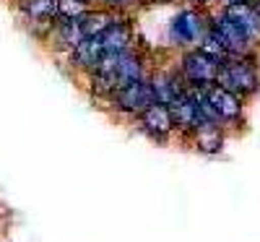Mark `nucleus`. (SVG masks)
Wrapping results in <instances>:
<instances>
[{"instance_id":"1","label":"nucleus","mask_w":260,"mask_h":242,"mask_svg":"<svg viewBox=\"0 0 260 242\" xmlns=\"http://www.w3.org/2000/svg\"><path fill=\"white\" fill-rule=\"evenodd\" d=\"M216 83L224 86V89H229V92H234L237 97H252L260 89V76H257L255 65L247 57L232 55L229 60H224L219 65Z\"/></svg>"},{"instance_id":"2","label":"nucleus","mask_w":260,"mask_h":242,"mask_svg":"<svg viewBox=\"0 0 260 242\" xmlns=\"http://www.w3.org/2000/svg\"><path fill=\"white\" fill-rule=\"evenodd\" d=\"M211 32V21L206 13L195 11V8H185L180 11L175 18L169 21V39L180 47H187V45H195L198 47L203 37Z\"/></svg>"},{"instance_id":"3","label":"nucleus","mask_w":260,"mask_h":242,"mask_svg":"<svg viewBox=\"0 0 260 242\" xmlns=\"http://www.w3.org/2000/svg\"><path fill=\"white\" fill-rule=\"evenodd\" d=\"M219 60H213L208 55H203L198 47L190 50L185 57H182V78L198 89L208 92L211 86L216 83V76H219Z\"/></svg>"},{"instance_id":"4","label":"nucleus","mask_w":260,"mask_h":242,"mask_svg":"<svg viewBox=\"0 0 260 242\" xmlns=\"http://www.w3.org/2000/svg\"><path fill=\"white\" fill-rule=\"evenodd\" d=\"M112 97H115V107L122 109V112H130V115H141L143 109L156 104L154 89H151V78H146V76L130 81L127 86H122V89Z\"/></svg>"},{"instance_id":"5","label":"nucleus","mask_w":260,"mask_h":242,"mask_svg":"<svg viewBox=\"0 0 260 242\" xmlns=\"http://www.w3.org/2000/svg\"><path fill=\"white\" fill-rule=\"evenodd\" d=\"M211 26L219 32V37L224 39V45H226V50H229V55H237V57H245L247 52H250V47H252V42H250V37L234 24V21L226 16V13H221V16H216L213 21H211Z\"/></svg>"},{"instance_id":"6","label":"nucleus","mask_w":260,"mask_h":242,"mask_svg":"<svg viewBox=\"0 0 260 242\" xmlns=\"http://www.w3.org/2000/svg\"><path fill=\"white\" fill-rule=\"evenodd\" d=\"M141 128L154 138V141H167V136L175 130V120H172V112L167 104H151L148 109L141 112Z\"/></svg>"},{"instance_id":"7","label":"nucleus","mask_w":260,"mask_h":242,"mask_svg":"<svg viewBox=\"0 0 260 242\" xmlns=\"http://www.w3.org/2000/svg\"><path fill=\"white\" fill-rule=\"evenodd\" d=\"M206 97L216 107V112H219L221 123H237V120L242 117V99L237 97L234 92L224 89V86H219V83H213L211 89L206 92Z\"/></svg>"},{"instance_id":"8","label":"nucleus","mask_w":260,"mask_h":242,"mask_svg":"<svg viewBox=\"0 0 260 242\" xmlns=\"http://www.w3.org/2000/svg\"><path fill=\"white\" fill-rule=\"evenodd\" d=\"M237 26H240L247 37H250V42L252 45H257L260 42V16H257V11L252 8V3H240V6H226V11H224Z\"/></svg>"},{"instance_id":"9","label":"nucleus","mask_w":260,"mask_h":242,"mask_svg":"<svg viewBox=\"0 0 260 242\" xmlns=\"http://www.w3.org/2000/svg\"><path fill=\"white\" fill-rule=\"evenodd\" d=\"M99 37H102L104 52H127L130 42H133V29H130L125 18H120V21H112Z\"/></svg>"},{"instance_id":"10","label":"nucleus","mask_w":260,"mask_h":242,"mask_svg":"<svg viewBox=\"0 0 260 242\" xmlns=\"http://www.w3.org/2000/svg\"><path fill=\"white\" fill-rule=\"evenodd\" d=\"M151 89H154V97L159 104H172L175 99L185 97V89H187V81H177L175 76H167V73H159L151 78Z\"/></svg>"},{"instance_id":"11","label":"nucleus","mask_w":260,"mask_h":242,"mask_svg":"<svg viewBox=\"0 0 260 242\" xmlns=\"http://www.w3.org/2000/svg\"><path fill=\"white\" fill-rule=\"evenodd\" d=\"M102 55H104L102 37H86L81 45L71 52V57H73V63L78 65V68H89V71L96 68V63L102 60Z\"/></svg>"},{"instance_id":"12","label":"nucleus","mask_w":260,"mask_h":242,"mask_svg":"<svg viewBox=\"0 0 260 242\" xmlns=\"http://www.w3.org/2000/svg\"><path fill=\"white\" fill-rule=\"evenodd\" d=\"M55 37H57V45L65 47V50H71V52L86 39L83 26H81L78 18H57L55 21Z\"/></svg>"},{"instance_id":"13","label":"nucleus","mask_w":260,"mask_h":242,"mask_svg":"<svg viewBox=\"0 0 260 242\" xmlns=\"http://www.w3.org/2000/svg\"><path fill=\"white\" fill-rule=\"evenodd\" d=\"M169 112H172V120H175V128L180 130H198V112H195V102L185 94L180 99H175L169 104Z\"/></svg>"},{"instance_id":"14","label":"nucleus","mask_w":260,"mask_h":242,"mask_svg":"<svg viewBox=\"0 0 260 242\" xmlns=\"http://www.w3.org/2000/svg\"><path fill=\"white\" fill-rule=\"evenodd\" d=\"M221 143H224V136H221V130L216 125H206V128L195 130V146H198L203 154L221 151Z\"/></svg>"},{"instance_id":"15","label":"nucleus","mask_w":260,"mask_h":242,"mask_svg":"<svg viewBox=\"0 0 260 242\" xmlns=\"http://www.w3.org/2000/svg\"><path fill=\"white\" fill-rule=\"evenodd\" d=\"M24 11L31 21H55L57 18V0H24Z\"/></svg>"},{"instance_id":"16","label":"nucleus","mask_w":260,"mask_h":242,"mask_svg":"<svg viewBox=\"0 0 260 242\" xmlns=\"http://www.w3.org/2000/svg\"><path fill=\"white\" fill-rule=\"evenodd\" d=\"M78 21H81L86 37H99L115 21V16L112 13H104V11H89V13H83Z\"/></svg>"},{"instance_id":"17","label":"nucleus","mask_w":260,"mask_h":242,"mask_svg":"<svg viewBox=\"0 0 260 242\" xmlns=\"http://www.w3.org/2000/svg\"><path fill=\"white\" fill-rule=\"evenodd\" d=\"M198 50H201L203 55L213 57V60H219V63H224V60H229V57H232V55H229V50H226V45H224V39L219 37V32H216L213 26H211V32L203 37V42L198 45Z\"/></svg>"},{"instance_id":"18","label":"nucleus","mask_w":260,"mask_h":242,"mask_svg":"<svg viewBox=\"0 0 260 242\" xmlns=\"http://www.w3.org/2000/svg\"><path fill=\"white\" fill-rule=\"evenodd\" d=\"M89 11L91 8L86 0H57V18H81Z\"/></svg>"},{"instance_id":"19","label":"nucleus","mask_w":260,"mask_h":242,"mask_svg":"<svg viewBox=\"0 0 260 242\" xmlns=\"http://www.w3.org/2000/svg\"><path fill=\"white\" fill-rule=\"evenodd\" d=\"M107 3H110V6H115V8H122V6H130L133 0H107Z\"/></svg>"},{"instance_id":"20","label":"nucleus","mask_w":260,"mask_h":242,"mask_svg":"<svg viewBox=\"0 0 260 242\" xmlns=\"http://www.w3.org/2000/svg\"><path fill=\"white\" fill-rule=\"evenodd\" d=\"M240 3H252V0H226V6H240Z\"/></svg>"},{"instance_id":"21","label":"nucleus","mask_w":260,"mask_h":242,"mask_svg":"<svg viewBox=\"0 0 260 242\" xmlns=\"http://www.w3.org/2000/svg\"><path fill=\"white\" fill-rule=\"evenodd\" d=\"M252 8L257 11V16H260V0H252Z\"/></svg>"},{"instance_id":"22","label":"nucleus","mask_w":260,"mask_h":242,"mask_svg":"<svg viewBox=\"0 0 260 242\" xmlns=\"http://www.w3.org/2000/svg\"><path fill=\"white\" fill-rule=\"evenodd\" d=\"M198 3H206V0H198Z\"/></svg>"}]
</instances>
